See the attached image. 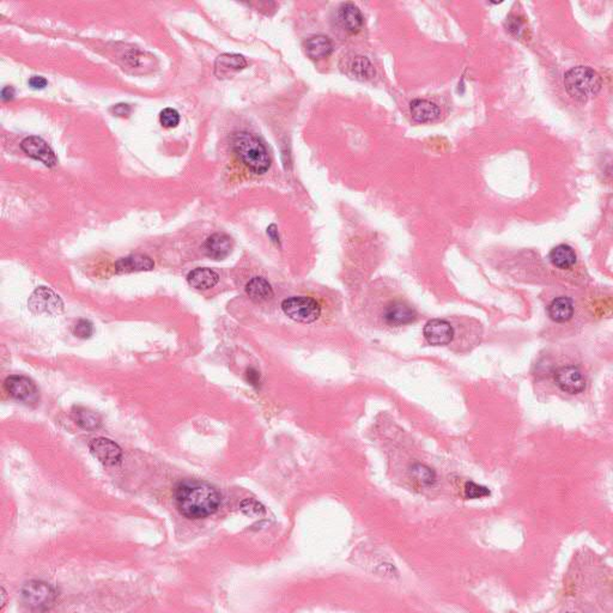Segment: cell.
<instances>
[{
    "label": "cell",
    "instance_id": "ac0fdd59",
    "mask_svg": "<svg viewBox=\"0 0 613 613\" xmlns=\"http://www.w3.org/2000/svg\"><path fill=\"white\" fill-rule=\"evenodd\" d=\"M247 67L245 58L239 54H222L215 64V73L218 78L230 77L232 73L241 71Z\"/></svg>",
    "mask_w": 613,
    "mask_h": 613
},
{
    "label": "cell",
    "instance_id": "5bb4252c",
    "mask_svg": "<svg viewBox=\"0 0 613 613\" xmlns=\"http://www.w3.org/2000/svg\"><path fill=\"white\" fill-rule=\"evenodd\" d=\"M155 267L154 260L144 254H133L126 258H121L115 264V271L118 274H131V272H142L152 271Z\"/></svg>",
    "mask_w": 613,
    "mask_h": 613
},
{
    "label": "cell",
    "instance_id": "d4e9b609",
    "mask_svg": "<svg viewBox=\"0 0 613 613\" xmlns=\"http://www.w3.org/2000/svg\"><path fill=\"white\" fill-rule=\"evenodd\" d=\"M411 474L412 477L415 478V481L420 483L422 485H430V484H433L435 481V472L429 468V467L424 466V465H415V466L411 468Z\"/></svg>",
    "mask_w": 613,
    "mask_h": 613
},
{
    "label": "cell",
    "instance_id": "f546056e",
    "mask_svg": "<svg viewBox=\"0 0 613 613\" xmlns=\"http://www.w3.org/2000/svg\"><path fill=\"white\" fill-rule=\"evenodd\" d=\"M47 80L41 76H33L29 80V85L35 90L43 89L47 86Z\"/></svg>",
    "mask_w": 613,
    "mask_h": 613
},
{
    "label": "cell",
    "instance_id": "ffe728a7",
    "mask_svg": "<svg viewBox=\"0 0 613 613\" xmlns=\"http://www.w3.org/2000/svg\"><path fill=\"white\" fill-rule=\"evenodd\" d=\"M345 72L359 80H372L375 76V69L368 58L354 56L345 64Z\"/></svg>",
    "mask_w": 613,
    "mask_h": 613
},
{
    "label": "cell",
    "instance_id": "e0dca14e",
    "mask_svg": "<svg viewBox=\"0 0 613 613\" xmlns=\"http://www.w3.org/2000/svg\"><path fill=\"white\" fill-rule=\"evenodd\" d=\"M547 313L552 321L557 324H564L566 321L571 320L575 314V306L570 298L560 296L547 306Z\"/></svg>",
    "mask_w": 613,
    "mask_h": 613
},
{
    "label": "cell",
    "instance_id": "7c38bea8",
    "mask_svg": "<svg viewBox=\"0 0 613 613\" xmlns=\"http://www.w3.org/2000/svg\"><path fill=\"white\" fill-rule=\"evenodd\" d=\"M21 147L29 157L43 162V165L47 167H54L57 165V157L54 155V152L48 147L47 143L41 138L35 136L25 138L21 144Z\"/></svg>",
    "mask_w": 613,
    "mask_h": 613
},
{
    "label": "cell",
    "instance_id": "4316f807",
    "mask_svg": "<svg viewBox=\"0 0 613 613\" xmlns=\"http://www.w3.org/2000/svg\"><path fill=\"white\" fill-rule=\"evenodd\" d=\"M94 333V326L89 320L77 321L76 325L73 326V335L80 338V339H88Z\"/></svg>",
    "mask_w": 613,
    "mask_h": 613
},
{
    "label": "cell",
    "instance_id": "6da1fadb",
    "mask_svg": "<svg viewBox=\"0 0 613 613\" xmlns=\"http://www.w3.org/2000/svg\"><path fill=\"white\" fill-rule=\"evenodd\" d=\"M175 505L187 519H204L215 514L221 495L213 485L202 481H181L175 489Z\"/></svg>",
    "mask_w": 613,
    "mask_h": 613
},
{
    "label": "cell",
    "instance_id": "4fadbf2b",
    "mask_svg": "<svg viewBox=\"0 0 613 613\" xmlns=\"http://www.w3.org/2000/svg\"><path fill=\"white\" fill-rule=\"evenodd\" d=\"M204 253L213 260H223L230 254L232 241L227 234L217 232L210 236L204 243Z\"/></svg>",
    "mask_w": 613,
    "mask_h": 613
},
{
    "label": "cell",
    "instance_id": "4dcf8cb0",
    "mask_svg": "<svg viewBox=\"0 0 613 613\" xmlns=\"http://www.w3.org/2000/svg\"><path fill=\"white\" fill-rule=\"evenodd\" d=\"M114 113L118 114L120 117H123V115H128L130 114V106L128 104H118V106H115L113 108Z\"/></svg>",
    "mask_w": 613,
    "mask_h": 613
},
{
    "label": "cell",
    "instance_id": "484cf974",
    "mask_svg": "<svg viewBox=\"0 0 613 613\" xmlns=\"http://www.w3.org/2000/svg\"><path fill=\"white\" fill-rule=\"evenodd\" d=\"M160 121L163 128H176L180 123L179 113L173 108L163 109L160 114Z\"/></svg>",
    "mask_w": 613,
    "mask_h": 613
},
{
    "label": "cell",
    "instance_id": "44dd1931",
    "mask_svg": "<svg viewBox=\"0 0 613 613\" xmlns=\"http://www.w3.org/2000/svg\"><path fill=\"white\" fill-rule=\"evenodd\" d=\"M218 280L219 276L213 269L206 267L193 269L187 276L189 285L197 290H208L213 288L218 283Z\"/></svg>",
    "mask_w": 613,
    "mask_h": 613
},
{
    "label": "cell",
    "instance_id": "8992f818",
    "mask_svg": "<svg viewBox=\"0 0 613 613\" xmlns=\"http://www.w3.org/2000/svg\"><path fill=\"white\" fill-rule=\"evenodd\" d=\"M22 599L30 609L47 610L56 600V590L41 581H30L22 588Z\"/></svg>",
    "mask_w": 613,
    "mask_h": 613
},
{
    "label": "cell",
    "instance_id": "7a4b0ae2",
    "mask_svg": "<svg viewBox=\"0 0 613 613\" xmlns=\"http://www.w3.org/2000/svg\"><path fill=\"white\" fill-rule=\"evenodd\" d=\"M231 147L237 158L254 173L261 175L271 167L269 152L264 144L250 132H236L231 137Z\"/></svg>",
    "mask_w": 613,
    "mask_h": 613
},
{
    "label": "cell",
    "instance_id": "83f0119b",
    "mask_svg": "<svg viewBox=\"0 0 613 613\" xmlns=\"http://www.w3.org/2000/svg\"><path fill=\"white\" fill-rule=\"evenodd\" d=\"M241 509L248 516H258V515L260 516L265 513L264 507L258 503L256 501L250 500V498L245 500L241 503Z\"/></svg>",
    "mask_w": 613,
    "mask_h": 613
},
{
    "label": "cell",
    "instance_id": "277c9868",
    "mask_svg": "<svg viewBox=\"0 0 613 613\" xmlns=\"http://www.w3.org/2000/svg\"><path fill=\"white\" fill-rule=\"evenodd\" d=\"M282 309L289 319L300 324H313L321 315V306L314 298L293 296L282 302Z\"/></svg>",
    "mask_w": 613,
    "mask_h": 613
},
{
    "label": "cell",
    "instance_id": "1f68e13d",
    "mask_svg": "<svg viewBox=\"0 0 613 613\" xmlns=\"http://www.w3.org/2000/svg\"><path fill=\"white\" fill-rule=\"evenodd\" d=\"M14 96V90L12 86H5L4 89L1 90V99H4V101L12 99Z\"/></svg>",
    "mask_w": 613,
    "mask_h": 613
},
{
    "label": "cell",
    "instance_id": "d6a6232c",
    "mask_svg": "<svg viewBox=\"0 0 613 613\" xmlns=\"http://www.w3.org/2000/svg\"><path fill=\"white\" fill-rule=\"evenodd\" d=\"M247 376H248V381H250L252 385H256V383H260L259 374L256 373V372H255V370H253V369H250V370H248Z\"/></svg>",
    "mask_w": 613,
    "mask_h": 613
},
{
    "label": "cell",
    "instance_id": "30bf717a",
    "mask_svg": "<svg viewBox=\"0 0 613 613\" xmlns=\"http://www.w3.org/2000/svg\"><path fill=\"white\" fill-rule=\"evenodd\" d=\"M383 316L387 325L399 327L412 324L417 319V311L405 301L396 300L387 304Z\"/></svg>",
    "mask_w": 613,
    "mask_h": 613
},
{
    "label": "cell",
    "instance_id": "9a60e30c",
    "mask_svg": "<svg viewBox=\"0 0 613 613\" xmlns=\"http://www.w3.org/2000/svg\"><path fill=\"white\" fill-rule=\"evenodd\" d=\"M339 22L348 33L357 34L363 27V14L359 6L352 3H346L340 6Z\"/></svg>",
    "mask_w": 613,
    "mask_h": 613
},
{
    "label": "cell",
    "instance_id": "603a6c76",
    "mask_svg": "<svg viewBox=\"0 0 613 613\" xmlns=\"http://www.w3.org/2000/svg\"><path fill=\"white\" fill-rule=\"evenodd\" d=\"M549 259L557 269H571L576 264V253L573 247L568 245H558L552 248Z\"/></svg>",
    "mask_w": 613,
    "mask_h": 613
},
{
    "label": "cell",
    "instance_id": "3957f363",
    "mask_svg": "<svg viewBox=\"0 0 613 613\" xmlns=\"http://www.w3.org/2000/svg\"><path fill=\"white\" fill-rule=\"evenodd\" d=\"M564 86L566 93L575 101L587 102L599 94L603 80L590 67H573L564 75Z\"/></svg>",
    "mask_w": 613,
    "mask_h": 613
},
{
    "label": "cell",
    "instance_id": "52a82bcc",
    "mask_svg": "<svg viewBox=\"0 0 613 613\" xmlns=\"http://www.w3.org/2000/svg\"><path fill=\"white\" fill-rule=\"evenodd\" d=\"M555 381L562 392L568 394H579L585 391L586 378L582 370L576 365H564L556 370Z\"/></svg>",
    "mask_w": 613,
    "mask_h": 613
},
{
    "label": "cell",
    "instance_id": "9c48e42d",
    "mask_svg": "<svg viewBox=\"0 0 613 613\" xmlns=\"http://www.w3.org/2000/svg\"><path fill=\"white\" fill-rule=\"evenodd\" d=\"M423 335L426 341L434 346H444L454 339L453 326L444 319H431L425 324Z\"/></svg>",
    "mask_w": 613,
    "mask_h": 613
},
{
    "label": "cell",
    "instance_id": "2e32d148",
    "mask_svg": "<svg viewBox=\"0 0 613 613\" xmlns=\"http://www.w3.org/2000/svg\"><path fill=\"white\" fill-rule=\"evenodd\" d=\"M410 113L417 123H431L440 118L441 110L439 106L428 99H413L410 104Z\"/></svg>",
    "mask_w": 613,
    "mask_h": 613
},
{
    "label": "cell",
    "instance_id": "7402d4cb",
    "mask_svg": "<svg viewBox=\"0 0 613 613\" xmlns=\"http://www.w3.org/2000/svg\"><path fill=\"white\" fill-rule=\"evenodd\" d=\"M245 293L255 303L266 302L274 298V289L263 277H254L245 285Z\"/></svg>",
    "mask_w": 613,
    "mask_h": 613
},
{
    "label": "cell",
    "instance_id": "cb8c5ba5",
    "mask_svg": "<svg viewBox=\"0 0 613 613\" xmlns=\"http://www.w3.org/2000/svg\"><path fill=\"white\" fill-rule=\"evenodd\" d=\"M73 420L83 429L95 430L101 426V418L94 411L85 407H76L73 412Z\"/></svg>",
    "mask_w": 613,
    "mask_h": 613
},
{
    "label": "cell",
    "instance_id": "8fae6325",
    "mask_svg": "<svg viewBox=\"0 0 613 613\" xmlns=\"http://www.w3.org/2000/svg\"><path fill=\"white\" fill-rule=\"evenodd\" d=\"M89 448L95 458L104 465H117L123 457V452L118 444L104 437L93 440Z\"/></svg>",
    "mask_w": 613,
    "mask_h": 613
},
{
    "label": "cell",
    "instance_id": "d6986e66",
    "mask_svg": "<svg viewBox=\"0 0 613 613\" xmlns=\"http://www.w3.org/2000/svg\"><path fill=\"white\" fill-rule=\"evenodd\" d=\"M304 49L306 56L313 60H321L330 57L333 52V43L330 38L325 35H314L311 38H306L304 43Z\"/></svg>",
    "mask_w": 613,
    "mask_h": 613
},
{
    "label": "cell",
    "instance_id": "ba28073f",
    "mask_svg": "<svg viewBox=\"0 0 613 613\" xmlns=\"http://www.w3.org/2000/svg\"><path fill=\"white\" fill-rule=\"evenodd\" d=\"M5 388L10 396L16 400L25 404H34L38 400V391L36 385L25 376L14 375L5 380Z\"/></svg>",
    "mask_w": 613,
    "mask_h": 613
},
{
    "label": "cell",
    "instance_id": "f1b7e54d",
    "mask_svg": "<svg viewBox=\"0 0 613 613\" xmlns=\"http://www.w3.org/2000/svg\"><path fill=\"white\" fill-rule=\"evenodd\" d=\"M465 492H466V497L468 498H479V497H484V496L490 495V491L488 490L484 486L477 485L474 483H467L466 488H465Z\"/></svg>",
    "mask_w": 613,
    "mask_h": 613
},
{
    "label": "cell",
    "instance_id": "5b68a950",
    "mask_svg": "<svg viewBox=\"0 0 613 613\" xmlns=\"http://www.w3.org/2000/svg\"><path fill=\"white\" fill-rule=\"evenodd\" d=\"M28 306L36 315L58 316L64 311L62 298L47 287H40L30 295Z\"/></svg>",
    "mask_w": 613,
    "mask_h": 613
}]
</instances>
